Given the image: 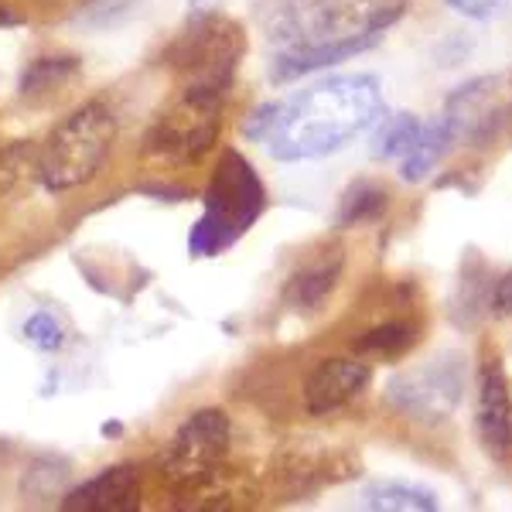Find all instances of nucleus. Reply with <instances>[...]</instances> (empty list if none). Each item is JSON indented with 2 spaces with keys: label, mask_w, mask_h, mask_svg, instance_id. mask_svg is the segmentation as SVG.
<instances>
[{
  "label": "nucleus",
  "mask_w": 512,
  "mask_h": 512,
  "mask_svg": "<svg viewBox=\"0 0 512 512\" xmlns=\"http://www.w3.org/2000/svg\"><path fill=\"white\" fill-rule=\"evenodd\" d=\"M410 0H256L253 24L270 45V79L294 82L355 59L403 21Z\"/></svg>",
  "instance_id": "obj_1"
},
{
  "label": "nucleus",
  "mask_w": 512,
  "mask_h": 512,
  "mask_svg": "<svg viewBox=\"0 0 512 512\" xmlns=\"http://www.w3.org/2000/svg\"><path fill=\"white\" fill-rule=\"evenodd\" d=\"M383 117V86L373 72L328 76L291 96L260 103L243 120V134L274 161H315L338 154L369 134Z\"/></svg>",
  "instance_id": "obj_2"
},
{
  "label": "nucleus",
  "mask_w": 512,
  "mask_h": 512,
  "mask_svg": "<svg viewBox=\"0 0 512 512\" xmlns=\"http://www.w3.org/2000/svg\"><path fill=\"white\" fill-rule=\"evenodd\" d=\"M202 219L188 233V253L192 256H219L256 226L267 212V188L250 161L239 151H222L202 195Z\"/></svg>",
  "instance_id": "obj_3"
},
{
  "label": "nucleus",
  "mask_w": 512,
  "mask_h": 512,
  "mask_svg": "<svg viewBox=\"0 0 512 512\" xmlns=\"http://www.w3.org/2000/svg\"><path fill=\"white\" fill-rule=\"evenodd\" d=\"M117 140V117L106 103H82L48 134L38 154V178L48 192H72L96 178Z\"/></svg>",
  "instance_id": "obj_4"
},
{
  "label": "nucleus",
  "mask_w": 512,
  "mask_h": 512,
  "mask_svg": "<svg viewBox=\"0 0 512 512\" xmlns=\"http://www.w3.org/2000/svg\"><path fill=\"white\" fill-rule=\"evenodd\" d=\"M243 55L246 31L226 14L205 11L192 14V24L168 45L164 62L175 69V76H181L185 89H192V93L226 96Z\"/></svg>",
  "instance_id": "obj_5"
},
{
  "label": "nucleus",
  "mask_w": 512,
  "mask_h": 512,
  "mask_svg": "<svg viewBox=\"0 0 512 512\" xmlns=\"http://www.w3.org/2000/svg\"><path fill=\"white\" fill-rule=\"evenodd\" d=\"M468 390V359L461 352H437L386 379L383 403L417 427H441L458 414Z\"/></svg>",
  "instance_id": "obj_6"
},
{
  "label": "nucleus",
  "mask_w": 512,
  "mask_h": 512,
  "mask_svg": "<svg viewBox=\"0 0 512 512\" xmlns=\"http://www.w3.org/2000/svg\"><path fill=\"white\" fill-rule=\"evenodd\" d=\"M229 444H233V420L226 410H195L164 451V478L185 495L209 489L219 482L222 465L229 458Z\"/></svg>",
  "instance_id": "obj_7"
},
{
  "label": "nucleus",
  "mask_w": 512,
  "mask_h": 512,
  "mask_svg": "<svg viewBox=\"0 0 512 512\" xmlns=\"http://www.w3.org/2000/svg\"><path fill=\"white\" fill-rule=\"evenodd\" d=\"M222 130V96L192 93L185 89L178 103H171L144 137L147 158L168 164H195L216 147Z\"/></svg>",
  "instance_id": "obj_8"
},
{
  "label": "nucleus",
  "mask_w": 512,
  "mask_h": 512,
  "mask_svg": "<svg viewBox=\"0 0 512 512\" xmlns=\"http://www.w3.org/2000/svg\"><path fill=\"white\" fill-rule=\"evenodd\" d=\"M441 117L454 144L468 151H492L512 123V99L502 93V76H475L444 96Z\"/></svg>",
  "instance_id": "obj_9"
},
{
  "label": "nucleus",
  "mask_w": 512,
  "mask_h": 512,
  "mask_svg": "<svg viewBox=\"0 0 512 512\" xmlns=\"http://www.w3.org/2000/svg\"><path fill=\"white\" fill-rule=\"evenodd\" d=\"M475 437L495 465L512 461V383L495 349H485L475 369Z\"/></svg>",
  "instance_id": "obj_10"
},
{
  "label": "nucleus",
  "mask_w": 512,
  "mask_h": 512,
  "mask_svg": "<svg viewBox=\"0 0 512 512\" xmlns=\"http://www.w3.org/2000/svg\"><path fill=\"white\" fill-rule=\"evenodd\" d=\"M369 386H373V366L362 355L321 359L304 379V410L311 417H332L366 396Z\"/></svg>",
  "instance_id": "obj_11"
},
{
  "label": "nucleus",
  "mask_w": 512,
  "mask_h": 512,
  "mask_svg": "<svg viewBox=\"0 0 512 512\" xmlns=\"http://www.w3.org/2000/svg\"><path fill=\"white\" fill-rule=\"evenodd\" d=\"M345 274V250L342 246H328L315 260L301 263L291 277L284 280L280 301L284 308H291L294 315H315L328 304V297L338 291Z\"/></svg>",
  "instance_id": "obj_12"
},
{
  "label": "nucleus",
  "mask_w": 512,
  "mask_h": 512,
  "mask_svg": "<svg viewBox=\"0 0 512 512\" xmlns=\"http://www.w3.org/2000/svg\"><path fill=\"white\" fill-rule=\"evenodd\" d=\"M140 506V482L130 465H113L62 499L65 512H127Z\"/></svg>",
  "instance_id": "obj_13"
},
{
  "label": "nucleus",
  "mask_w": 512,
  "mask_h": 512,
  "mask_svg": "<svg viewBox=\"0 0 512 512\" xmlns=\"http://www.w3.org/2000/svg\"><path fill=\"white\" fill-rule=\"evenodd\" d=\"M492 270L489 260L468 246L465 256H461V270H458V287H454L451 297V321L458 328H475L478 321L489 315V304H492Z\"/></svg>",
  "instance_id": "obj_14"
},
{
  "label": "nucleus",
  "mask_w": 512,
  "mask_h": 512,
  "mask_svg": "<svg viewBox=\"0 0 512 512\" xmlns=\"http://www.w3.org/2000/svg\"><path fill=\"white\" fill-rule=\"evenodd\" d=\"M352 475H359L352 461L332 451H315V454L291 451L284 458V465H280V478H284L291 495H311V492L325 489V485H335Z\"/></svg>",
  "instance_id": "obj_15"
},
{
  "label": "nucleus",
  "mask_w": 512,
  "mask_h": 512,
  "mask_svg": "<svg viewBox=\"0 0 512 512\" xmlns=\"http://www.w3.org/2000/svg\"><path fill=\"white\" fill-rule=\"evenodd\" d=\"M454 147L458 144H454V134H451L448 123H444L441 113L431 120H424L414 147L400 158V181H407V185H420V181H427L444 161H448V154L454 151Z\"/></svg>",
  "instance_id": "obj_16"
},
{
  "label": "nucleus",
  "mask_w": 512,
  "mask_h": 512,
  "mask_svg": "<svg viewBox=\"0 0 512 512\" xmlns=\"http://www.w3.org/2000/svg\"><path fill=\"white\" fill-rule=\"evenodd\" d=\"M355 506L369 512H437L441 509V495L427 489V485L386 478V482H369L359 492Z\"/></svg>",
  "instance_id": "obj_17"
},
{
  "label": "nucleus",
  "mask_w": 512,
  "mask_h": 512,
  "mask_svg": "<svg viewBox=\"0 0 512 512\" xmlns=\"http://www.w3.org/2000/svg\"><path fill=\"white\" fill-rule=\"evenodd\" d=\"M420 338H424L420 321H414V318H386V321H379V325L355 335L352 349H355V355H373V359L396 362V359H403V355L414 352L420 345Z\"/></svg>",
  "instance_id": "obj_18"
},
{
  "label": "nucleus",
  "mask_w": 512,
  "mask_h": 512,
  "mask_svg": "<svg viewBox=\"0 0 512 512\" xmlns=\"http://www.w3.org/2000/svg\"><path fill=\"white\" fill-rule=\"evenodd\" d=\"M393 205V195L383 181L373 178H355L349 188L338 198L335 209V226L338 229H359V226H373V222L386 219Z\"/></svg>",
  "instance_id": "obj_19"
},
{
  "label": "nucleus",
  "mask_w": 512,
  "mask_h": 512,
  "mask_svg": "<svg viewBox=\"0 0 512 512\" xmlns=\"http://www.w3.org/2000/svg\"><path fill=\"white\" fill-rule=\"evenodd\" d=\"M420 127H424V120H420L417 113H393V117H379L369 154H373L376 161H400L403 154L414 147Z\"/></svg>",
  "instance_id": "obj_20"
},
{
  "label": "nucleus",
  "mask_w": 512,
  "mask_h": 512,
  "mask_svg": "<svg viewBox=\"0 0 512 512\" xmlns=\"http://www.w3.org/2000/svg\"><path fill=\"white\" fill-rule=\"evenodd\" d=\"M24 338H28V342L41 352H55V349H62L65 332H62V325L55 315H48V311H35V315L24 321Z\"/></svg>",
  "instance_id": "obj_21"
},
{
  "label": "nucleus",
  "mask_w": 512,
  "mask_h": 512,
  "mask_svg": "<svg viewBox=\"0 0 512 512\" xmlns=\"http://www.w3.org/2000/svg\"><path fill=\"white\" fill-rule=\"evenodd\" d=\"M444 4H448L454 14L468 18V21H489L509 4V0H444Z\"/></svg>",
  "instance_id": "obj_22"
},
{
  "label": "nucleus",
  "mask_w": 512,
  "mask_h": 512,
  "mask_svg": "<svg viewBox=\"0 0 512 512\" xmlns=\"http://www.w3.org/2000/svg\"><path fill=\"white\" fill-rule=\"evenodd\" d=\"M489 315H495V318H512V270H506V274H502L492 284Z\"/></svg>",
  "instance_id": "obj_23"
},
{
  "label": "nucleus",
  "mask_w": 512,
  "mask_h": 512,
  "mask_svg": "<svg viewBox=\"0 0 512 512\" xmlns=\"http://www.w3.org/2000/svg\"><path fill=\"white\" fill-rule=\"evenodd\" d=\"M434 188H458L461 195H478V188H482V181L478 178H468V171H448L444 178L434 181Z\"/></svg>",
  "instance_id": "obj_24"
},
{
  "label": "nucleus",
  "mask_w": 512,
  "mask_h": 512,
  "mask_svg": "<svg viewBox=\"0 0 512 512\" xmlns=\"http://www.w3.org/2000/svg\"><path fill=\"white\" fill-rule=\"evenodd\" d=\"M226 4V0H188V7H192V14H205V11H219V7Z\"/></svg>",
  "instance_id": "obj_25"
},
{
  "label": "nucleus",
  "mask_w": 512,
  "mask_h": 512,
  "mask_svg": "<svg viewBox=\"0 0 512 512\" xmlns=\"http://www.w3.org/2000/svg\"><path fill=\"white\" fill-rule=\"evenodd\" d=\"M0 21H4V4H0Z\"/></svg>",
  "instance_id": "obj_26"
}]
</instances>
